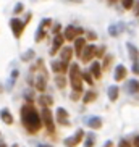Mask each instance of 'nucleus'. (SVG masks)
<instances>
[{"label": "nucleus", "instance_id": "c756f323", "mask_svg": "<svg viewBox=\"0 0 139 147\" xmlns=\"http://www.w3.org/2000/svg\"><path fill=\"white\" fill-rule=\"evenodd\" d=\"M92 146H94V134H89L86 139V146L84 147H92Z\"/></svg>", "mask_w": 139, "mask_h": 147}, {"label": "nucleus", "instance_id": "9d476101", "mask_svg": "<svg viewBox=\"0 0 139 147\" xmlns=\"http://www.w3.org/2000/svg\"><path fill=\"white\" fill-rule=\"evenodd\" d=\"M70 115H68V112H66L65 108H57V121L60 123L61 126H70Z\"/></svg>", "mask_w": 139, "mask_h": 147}, {"label": "nucleus", "instance_id": "a211bd4d", "mask_svg": "<svg viewBox=\"0 0 139 147\" xmlns=\"http://www.w3.org/2000/svg\"><path fill=\"white\" fill-rule=\"evenodd\" d=\"M126 91H128V94H136V92H139V81L138 79H130L128 84H126Z\"/></svg>", "mask_w": 139, "mask_h": 147}, {"label": "nucleus", "instance_id": "aec40b11", "mask_svg": "<svg viewBox=\"0 0 139 147\" xmlns=\"http://www.w3.org/2000/svg\"><path fill=\"white\" fill-rule=\"evenodd\" d=\"M126 49H128V52H130V57H131V60H133V63H136V61L139 60V50L133 45V44H126Z\"/></svg>", "mask_w": 139, "mask_h": 147}, {"label": "nucleus", "instance_id": "6e6552de", "mask_svg": "<svg viewBox=\"0 0 139 147\" xmlns=\"http://www.w3.org/2000/svg\"><path fill=\"white\" fill-rule=\"evenodd\" d=\"M96 52H97V47L94 45V44H89V45H86L83 50V55H81V60H83V63H89V61L96 57Z\"/></svg>", "mask_w": 139, "mask_h": 147}, {"label": "nucleus", "instance_id": "0eeeda50", "mask_svg": "<svg viewBox=\"0 0 139 147\" xmlns=\"http://www.w3.org/2000/svg\"><path fill=\"white\" fill-rule=\"evenodd\" d=\"M83 138H84V131L83 129H78L76 133L73 134V136L66 138L65 141H63V144H65V147H76L78 144H81Z\"/></svg>", "mask_w": 139, "mask_h": 147}, {"label": "nucleus", "instance_id": "f8f14e48", "mask_svg": "<svg viewBox=\"0 0 139 147\" xmlns=\"http://www.w3.org/2000/svg\"><path fill=\"white\" fill-rule=\"evenodd\" d=\"M34 84H36V89H37L39 92L45 91V87H47V78H45V74H37Z\"/></svg>", "mask_w": 139, "mask_h": 147}, {"label": "nucleus", "instance_id": "39448f33", "mask_svg": "<svg viewBox=\"0 0 139 147\" xmlns=\"http://www.w3.org/2000/svg\"><path fill=\"white\" fill-rule=\"evenodd\" d=\"M49 26H52V20H50V18H44L42 21L39 23V28H37V31H36V36H34L36 42H40V40L45 37Z\"/></svg>", "mask_w": 139, "mask_h": 147}, {"label": "nucleus", "instance_id": "ea45409f", "mask_svg": "<svg viewBox=\"0 0 139 147\" xmlns=\"http://www.w3.org/2000/svg\"><path fill=\"white\" fill-rule=\"evenodd\" d=\"M112 144H113L112 141H109V142H105V147H112Z\"/></svg>", "mask_w": 139, "mask_h": 147}, {"label": "nucleus", "instance_id": "423d86ee", "mask_svg": "<svg viewBox=\"0 0 139 147\" xmlns=\"http://www.w3.org/2000/svg\"><path fill=\"white\" fill-rule=\"evenodd\" d=\"M83 32H84L83 28H76L73 24H70L63 31V37H65V40H76V37H79Z\"/></svg>", "mask_w": 139, "mask_h": 147}, {"label": "nucleus", "instance_id": "58836bf2", "mask_svg": "<svg viewBox=\"0 0 139 147\" xmlns=\"http://www.w3.org/2000/svg\"><path fill=\"white\" fill-rule=\"evenodd\" d=\"M133 146H134V147H139V136H136V138H134V141H133Z\"/></svg>", "mask_w": 139, "mask_h": 147}, {"label": "nucleus", "instance_id": "f257e3e1", "mask_svg": "<svg viewBox=\"0 0 139 147\" xmlns=\"http://www.w3.org/2000/svg\"><path fill=\"white\" fill-rule=\"evenodd\" d=\"M21 123L28 129V133L36 134L42 128V117L32 105L26 104L21 107Z\"/></svg>", "mask_w": 139, "mask_h": 147}, {"label": "nucleus", "instance_id": "2eb2a0df", "mask_svg": "<svg viewBox=\"0 0 139 147\" xmlns=\"http://www.w3.org/2000/svg\"><path fill=\"white\" fill-rule=\"evenodd\" d=\"M89 71H91V74L96 79H100V76H102V65H100L99 61H92Z\"/></svg>", "mask_w": 139, "mask_h": 147}, {"label": "nucleus", "instance_id": "412c9836", "mask_svg": "<svg viewBox=\"0 0 139 147\" xmlns=\"http://www.w3.org/2000/svg\"><path fill=\"white\" fill-rule=\"evenodd\" d=\"M118 94H120L118 86H110L109 87V100L110 102H115V100L118 99Z\"/></svg>", "mask_w": 139, "mask_h": 147}, {"label": "nucleus", "instance_id": "f03ea898", "mask_svg": "<svg viewBox=\"0 0 139 147\" xmlns=\"http://www.w3.org/2000/svg\"><path fill=\"white\" fill-rule=\"evenodd\" d=\"M81 69L78 63L70 65V84L73 87L74 92H83V76H81Z\"/></svg>", "mask_w": 139, "mask_h": 147}, {"label": "nucleus", "instance_id": "1a4fd4ad", "mask_svg": "<svg viewBox=\"0 0 139 147\" xmlns=\"http://www.w3.org/2000/svg\"><path fill=\"white\" fill-rule=\"evenodd\" d=\"M63 42H65V37L63 34H57L53 37V42H52V49H50V55H55L58 50L63 49Z\"/></svg>", "mask_w": 139, "mask_h": 147}, {"label": "nucleus", "instance_id": "72a5a7b5", "mask_svg": "<svg viewBox=\"0 0 139 147\" xmlns=\"http://www.w3.org/2000/svg\"><path fill=\"white\" fill-rule=\"evenodd\" d=\"M131 69H133V73H134V74H139V63H138V61L133 63V68H131Z\"/></svg>", "mask_w": 139, "mask_h": 147}, {"label": "nucleus", "instance_id": "a878e982", "mask_svg": "<svg viewBox=\"0 0 139 147\" xmlns=\"http://www.w3.org/2000/svg\"><path fill=\"white\" fill-rule=\"evenodd\" d=\"M34 50H32V49H29V50H26V52L23 53L21 55V60L23 61H29V60H32V58H34Z\"/></svg>", "mask_w": 139, "mask_h": 147}, {"label": "nucleus", "instance_id": "e433bc0d", "mask_svg": "<svg viewBox=\"0 0 139 147\" xmlns=\"http://www.w3.org/2000/svg\"><path fill=\"white\" fill-rule=\"evenodd\" d=\"M110 61H112V57H105V63H104V68H109V65H110Z\"/></svg>", "mask_w": 139, "mask_h": 147}, {"label": "nucleus", "instance_id": "f704fd0d", "mask_svg": "<svg viewBox=\"0 0 139 147\" xmlns=\"http://www.w3.org/2000/svg\"><path fill=\"white\" fill-rule=\"evenodd\" d=\"M16 76H18V69H15V71H13V76L10 78V86H13V82H15V79H16Z\"/></svg>", "mask_w": 139, "mask_h": 147}, {"label": "nucleus", "instance_id": "c85d7f7f", "mask_svg": "<svg viewBox=\"0 0 139 147\" xmlns=\"http://www.w3.org/2000/svg\"><path fill=\"white\" fill-rule=\"evenodd\" d=\"M133 3H134V0H121V5L125 7L126 10L133 8Z\"/></svg>", "mask_w": 139, "mask_h": 147}, {"label": "nucleus", "instance_id": "5701e85b", "mask_svg": "<svg viewBox=\"0 0 139 147\" xmlns=\"http://www.w3.org/2000/svg\"><path fill=\"white\" fill-rule=\"evenodd\" d=\"M96 99H97V92H94V91H89V92H86V94H84V97H83V102H84V104H89V102H94Z\"/></svg>", "mask_w": 139, "mask_h": 147}, {"label": "nucleus", "instance_id": "bb28decb", "mask_svg": "<svg viewBox=\"0 0 139 147\" xmlns=\"http://www.w3.org/2000/svg\"><path fill=\"white\" fill-rule=\"evenodd\" d=\"M118 31H120V26H115V24H112V26L109 28V32H110V36H118L120 34V32H118Z\"/></svg>", "mask_w": 139, "mask_h": 147}, {"label": "nucleus", "instance_id": "cd10ccee", "mask_svg": "<svg viewBox=\"0 0 139 147\" xmlns=\"http://www.w3.org/2000/svg\"><path fill=\"white\" fill-rule=\"evenodd\" d=\"M23 10H24V5H23L21 2H18V3L15 5V8H13V13H15V15H18V13H21Z\"/></svg>", "mask_w": 139, "mask_h": 147}, {"label": "nucleus", "instance_id": "9b49d317", "mask_svg": "<svg viewBox=\"0 0 139 147\" xmlns=\"http://www.w3.org/2000/svg\"><path fill=\"white\" fill-rule=\"evenodd\" d=\"M84 47H86V39L84 37H76V40H74V49H73L74 52H76V57L81 58Z\"/></svg>", "mask_w": 139, "mask_h": 147}, {"label": "nucleus", "instance_id": "4468645a", "mask_svg": "<svg viewBox=\"0 0 139 147\" xmlns=\"http://www.w3.org/2000/svg\"><path fill=\"white\" fill-rule=\"evenodd\" d=\"M73 49L71 47H63L60 50V60L63 61V63H70L71 61V57H73Z\"/></svg>", "mask_w": 139, "mask_h": 147}, {"label": "nucleus", "instance_id": "6ab92c4d", "mask_svg": "<svg viewBox=\"0 0 139 147\" xmlns=\"http://www.w3.org/2000/svg\"><path fill=\"white\" fill-rule=\"evenodd\" d=\"M126 68L123 65H118L117 68H115V81H123V79L126 78Z\"/></svg>", "mask_w": 139, "mask_h": 147}, {"label": "nucleus", "instance_id": "b1692460", "mask_svg": "<svg viewBox=\"0 0 139 147\" xmlns=\"http://www.w3.org/2000/svg\"><path fill=\"white\" fill-rule=\"evenodd\" d=\"M81 76H83V81L87 82L89 86H92V84H94V79H92L94 76L91 74V71H89V69H87V71H83V73H81Z\"/></svg>", "mask_w": 139, "mask_h": 147}, {"label": "nucleus", "instance_id": "79ce46f5", "mask_svg": "<svg viewBox=\"0 0 139 147\" xmlns=\"http://www.w3.org/2000/svg\"><path fill=\"white\" fill-rule=\"evenodd\" d=\"M0 92H2V86H0Z\"/></svg>", "mask_w": 139, "mask_h": 147}, {"label": "nucleus", "instance_id": "473e14b6", "mask_svg": "<svg viewBox=\"0 0 139 147\" xmlns=\"http://www.w3.org/2000/svg\"><path fill=\"white\" fill-rule=\"evenodd\" d=\"M87 39L96 40L97 39V34H96V32H92V31H87Z\"/></svg>", "mask_w": 139, "mask_h": 147}, {"label": "nucleus", "instance_id": "a19ab883", "mask_svg": "<svg viewBox=\"0 0 139 147\" xmlns=\"http://www.w3.org/2000/svg\"><path fill=\"white\" fill-rule=\"evenodd\" d=\"M39 147H52V146H39Z\"/></svg>", "mask_w": 139, "mask_h": 147}, {"label": "nucleus", "instance_id": "4be33fe9", "mask_svg": "<svg viewBox=\"0 0 139 147\" xmlns=\"http://www.w3.org/2000/svg\"><path fill=\"white\" fill-rule=\"evenodd\" d=\"M0 118H2V121H3L5 125H11L13 123V117H11V113L8 110H2L0 112Z\"/></svg>", "mask_w": 139, "mask_h": 147}, {"label": "nucleus", "instance_id": "7ed1b4c3", "mask_svg": "<svg viewBox=\"0 0 139 147\" xmlns=\"http://www.w3.org/2000/svg\"><path fill=\"white\" fill-rule=\"evenodd\" d=\"M10 28H11V32H13L15 39H20L24 32V28H26V21H23L20 18H11L8 21Z\"/></svg>", "mask_w": 139, "mask_h": 147}, {"label": "nucleus", "instance_id": "f3484780", "mask_svg": "<svg viewBox=\"0 0 139 147\" xmlns=\"http://www.w3.org/2000/svg\"><path fill=\"white\" fill-rule=\"evenodd\" d=\"M86 125L92 129H99V128H102V120L99 117H91L86 120Z\"/></svg>", "mask_w": 139, "mask_h": 147}, {"label": "nucleus", "instance_id": "393cba45", "mask_svg": "<svg viewBox=\"0 0 139 147\" xmlns=\"http://www.w3.org/2000/svg\"><path fill=\"white\" fill-rule=\"evenodd\" d=\"M55 84H57V87H58V89H63V87L66 86V79H65V76H61V74H57Z\"/></svg>", "mask_w": 139, "mask_h": 147}, {"label": "nucleus", "instance_id": "2f4dec72", "mask_svg": "<svg viewBox=\"0 0 139 147\" xmlns=\"http://www.w3.org/2000/svg\"><path fill=\"white\" fill-rule=\"evenodd\" d=\"M118 147H133V144H130L126 139H121V141L118 142Z\"/></svg>", "mask_w": 139, "mask_h": 147}, {"label": "nucleus", "instance_id": "dca6fc26", "mask_svg": "<svg viewBox=\"0 0 139 147\" xmlns=\"http://www.w3.org/2000/svg\"><path fill=\"white\" fill-rule=\"evenodd\" d=\"M37 104H39V105H42L44 108H49V107H52L53 99L50 97V95L42 94V95H39V97H37Z\"/></svg>", "mask_w": 139, "mask_h": 147}, {"label": "nucleus", "instance_id": "7c9ffc66", "mask_svg": "<svg viewBox=\"0 0 139 147\" xmlns=\"http://www.w3.org/2000/svg\"><path fill=\"white\" fill-rule=\"evenodd\" d=\"M104 53H105V47H104V45H102V47H100V49H97V52H96V57H97V58H102V57H104Z\"/></svg>", "mask_w": 139, "mask_h": 147}, {"label": "nucleus", "instance_id": "ddd939ff", "mask_svg": "<svg viewBox=\"0 0 139 147\" xmlns=\"http://www.w3.org/2000/svg\"><path fill=\"white\" fill-rule=\"evenodd\" d=\"M70 69V66H68V63H63V61H53L52 63V71L53 73H57V74H60V73H66Z\"/></svg>", "mask_w": 139, "mask_h": 147}, {"label": "nucleus", "instance_id": "20e7f679", "mask_svg": "<svg viewBox=\"0 0 139 147\" xmlns=\"http://www.w3.org/2000/svg\"><path fill=\"white\" fill-rule=\"evenodd\" d=\"M40 117H42V123L45 125L49 133H53L55 131V123H53V115L50 112V108H42L40 112Z\"/></svg>", "mask_w": 139, "mask_h": 147}, {"label": "nucleus", "instance_id": "4c0bfd02", "mask_svg": "<svg viewBox=\"0 0 139 147\" xmlns=\"http://www.w3.org/2000/svg\"><path fill=\"white\" fill-rule=\"evenodd\" d=\"M60 28H61L60 24H55V26H53L52 31H53V34H55V36H57V34H60Z\"/></svg>", "mask_w": 139, "mask_h": 147}, {"label": "nucleus", "instance_id": "c9c22d12", "mask_svg": "<svg viewBox=\"0 0 139 147\" xmlns=\"http://www.w3.org/2000/svg\"><path fill=\"white\" fill-rule=\"evenodd\" d=\"M79 95H81V92H74L73 91V94H71V97H70V99H71V100H78Z\"/></svg>", "mask_w": 139, "mask_h": 147}]
</instances>
